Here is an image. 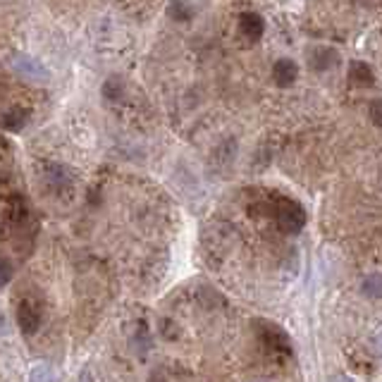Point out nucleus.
Here are the masks:
<instances>
[{
  "label": "nucleus",
  "mask_w": 382,
  "mask_h": 382,
  "mask_svg": "<svg viewBox=\"0 0 382 382\" xmlns=\"http://www.w3.org/2000/svg\"><path fill=\"white\" fill-rule=\"evenodd\" d=\"M17 318H19V328H22L24 335H36L41 328V306L34 298H22L17 308Z\"/></svg>",
  "instance_id": "nucleus-1"
},
{
  "label": "nucleus",
  "mask_w": 382,
  "mask_h": 382,
  "mask_svg": "<svg viewBox=\"0 0 382 382\" xmlns=\"http://www.w3.org/2000/svg\"><path fill=\"white\" fill-rule=\"evenodd\" d=\"M12 275H15V268H12V263L5 261V258H0V287H5V284L12 280Z\"/></svg>",
  "instance_id": "nucleus-5"
},
{
  "label": "nucleus",
  "mask_w": 382,
  "mask_h": 382,
  "mask_svg": "<svg viewBox=\"0 0 382 382\" xmlns=\"http://www.w3.org/2000/svg\"><path fill=\"white\" fill-rule=\"evenodd\" d=\"M371 113H373V120L378 122V124H382V101H375L373 103Z\"/></svg>",
  "instance_id": "nucleus-6"
},
{
  "label": "nucleus",
  "mask_w": 382,
  "mask_h": 382,
  "mask_svg": "<svg viewBox=\"0 0 382 382\" xmlns=\"http://www.w3.org/2000/svg\"><path fill=\"white\" fill-rule=\"evenodd\" d=\"M31 382H55V371L51 366H36L31 371V378H29Z\"/></svg>",
  "instance_id": "nucleus-4"
},
{
  "label": "nucleus",
  "mask_w": 382,
  "mask_h": 382,
  "mask_svg": "<svg viewBox=\"0 0 382 382\" xmlns=\"http://www.w3.org/2000/svg\"><path fill=\"white\" fill-rule=\"evenodd\" d=\"M239 24H241V34H244L246 39L258 41L263 36V19L256 15V12H246V15H241Z\"/></svg>",
  "instance_id": "nucleus-2"
},
{
  "label": "nucleus",
  "mask_w": 382,
  "mask_h": 382,
  "mask_svg": "<svg viewBox=\"0 0 382 382\" xmlns=\"http://www.w3.org/2000/svg\"><path fill=\"white\" fill-rule=\"evenodd\" d=\"M296 74H298V69H296V65H294L291 60H282V62H277V65H275V79H277V84L289 86L291 81L296 79Z\"/></svg>",
  "instance_id": "nucleus-3"
}]
</instances>
